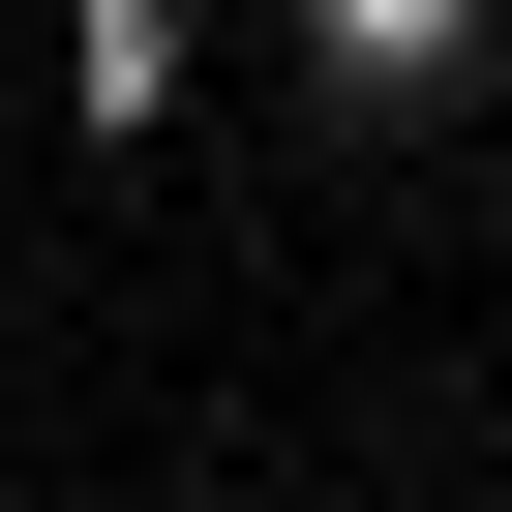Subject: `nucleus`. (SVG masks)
<instances>
[{
  "mask_svg": "<svg viewBox=\"0 0 512 512\" xmlns=\"http://www.w3.org/2000/svg\"><path fill=\"white\" fill-rule=\"evenodd\" d=\"M452 61H482V0H302V91L332 121H422Z\"/></svg>",
  "mask_w": 512,
  "mask_h": 512,
  "instance_id": "f257e3e1",
  "label": "nucleus"
}]
</instances>
